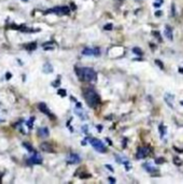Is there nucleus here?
<instances>
[{
	"label": "nucleus",
	"mask_w": 183,
	"mask_h": 184,
	"mask_svg": "<svg viewBox=\"0 0 183 184\" xmlns=\"http://www.w3.org/2000/svg\"><path fill=\"white\" fill-rule=\"evenodd\" d=\"M48 13H55L57 15H67L70 13V8L69 7H66V6H63V7H55L53 9H50L45 12V14Z\"/></svg>",
	"instance_id": "obj_3"
},
{
	"label": "nucleus",
	"mask_w": 183,
	"mask_h": 184,
	"mask_svg": "<svg viewBox=\"0 0 183 184\" xmlns=\"http://www.w3.org/2000/svg\"><path fill=\"white\" fill-rule=\"evenodd\" d=\"M38 135H39L40 137H42V138H47V137H49V135H50L49 128H48V127H42V128H40L39 130H38Z\"/></svg>",
	"instance_id": "obj_12"
},
{
	"label": "nucleus",
	"mask_w": 183,
	"mask_h": 184,
	"mask_svg": "<svg viewBox=\"0 0 183 184\" xmlns=\"http://www.w3.org/2000/svg\"><path fill=\"white\" fill-rule=\"evenodd\" d=\"M23 146H25L26 149L28 150L29 152H35V150H34L33 145H31V144H29V143H27V142H24V143H23Z\"/></svg>",
	"instance_id": "obj_20"
},
{
	"label": "nucleus",
	"mask_w": 183,
	"mask_h": 184,
	"mask_svg": "<svg viewBox=\"0 0 183 184\" xmlns=\"http://www.w3.org/2000/svg\"><path fill=\"white\" fill-rule=\"evenodd\" d=\"M2 177H3V173L0 172V183H2Z\"/></svg>",
	"instance_id": "obj_34"
},
{
	"label": "nucleus",
	"mask_w": 183,
	"mask_h": 184,
	"mask_svg": "<svg viewBox=\"0 0 183 184\" xmlns=\"http://www.w3.org/2000/svg\"><path fill=\"white\" fill-rule=\"evenodd\" d=\"M83 132L84 133H87L88 132V127L86 126V125H85V126H83Z\"/></svg>",
	"instance_id": "obj_30"
},
{
	"label": "nucleus",
	"mask_w": 183,
	"mask_h": 184,
	"mask_svg": "<svg viewBox=\"0 0 183 184\" xmlns=\"http://www.w3.org/2000/svg\"><path fill=\"white\" fill-rule=\"evenodd\" d=\"M103 29L104 30H112L113 29V25L112 24H107L103 26Z\"/></svg>",
	"instance_id": "obj_25"
},
{
	"label": "nucleus",
	"mask_w": 183,
	"mask_h": 184,
	"mask_svg": "<svg viewBox=\"0 0 183 184\" xmlns=\"http://www.w3.org/2000/svg\"><path fill=\"white\" fill-rule=\"evenodd\" d=\"M109 181H110V183H113V184L116 182V180H115V179H114V178H112V177H110V178H109Z\"/></svg>",
	"instance_id": "obj_31"
},
{
	"label": "nucleus",
	"mask_w": 183,
	"mask_h": 184,
	"mask_svg": "<svg viewBox=\"0 0 183 184\" xmlns=\"http://www.w3.org/2000/svg\"><path fill=\"white\" fill-rule=\"evenodd\" d=\"M150 152H151V149L149 146L139 147V150H138V152H137V154H136V157L138 159H142V158L146 157V156L150 154Z\"/></svg>",
	"instance_id": "obj_5"
},
{
	"label": "nucleus",
	"mask_w": 183,
	"mask_h": 184,
	"mask_svg": "<svg viewBox=\"0 0 183 184\" xmlns=\"http://www.w3.org/2000/svg\"><path fill=\"white\" fill-rule=\"evenodd\" d=\"M164 34H165V37H166L169 41H172L173 40V34H172V29H171V27L167 25V26H165V31H164Z\"/></svg>",
	"instance_id": "obj_11"
},
{
	"label": "nucleus",
	"mask_w": 183,
	"mask_h": 184,
	"mask_svg": "<svg viewBox=\"0 0 183 184\" xmlns=\"http://www.w3.org/2000/svg\"><path fill=\"white\" fill-rule=\"evenodd\" d=\"M53 85H54V86H56V85H59V80H57L55 83H53Z\"/></svg>",
	"instance_id": "obj_35"
},
{
	"label": "nucleus",
	"mask_w": 183,
	"mask_h": 184,
	"mask_svg": "<svg viewBox=\"0 0 183 184\" xmlns=\"http://www.w3.org/2000/svg\"><path fill=\"white\" fill-rule=\"evenodd\" d=\"M57 94L60 97H66L67 96V92L65 91V89H63V88H59L58 91H57Z\"/></svg>",
	"instance_id": "obj_21"
},
{
	"label": "nucleus",
	"mask_w": 183,
	"mask_h": 184,
	"mask_svg": "<svg viewBox=\"0 0 183 184\" xmlns=\"http://www.w3.org/2000/svg\"><path fill=\"white\" fill-rule=\"evenodd\" d=\"M38 108H39V110L42 112V113H44V114H47V115H49L51 119H54V115H52V113H51V111L49 110V108H48V106L44 104V102H40V104L38 105Z\"/></svg>",
	"instance_id": "obj_8"
},
{
	"label": "nucleus",
	"mask_w": 183,
	"mask_h": 184,
	"mask_svg": "<svg viewBox=\"0 0 183 184\" xmlns=\"http://www.w3.org/2000/svg\"><path fill=\"white\" fill-rule=\"evenodd\" d=\"M173 150L176 152H178V153H183V149H179L178 146H173Z\"/></svg>",
	"instance_id": "obj_28"
},
{
	"label": "nucleus",
	"mask_w": 183,
	"mask_h": 184,
	"mask_svg": "<svg viewBox=\"0 0 183 184\" xmlns=\"http://www.w3.org/2000/svg\"><path fill=\"white\" fill-rule=\"evenodd\" d=\"M75 73L79 80L84 82H92L97 79V73L92 68H75Z\"/></svg>",
	"instance_id": "obj_1"
},
{
	"label": "nucleus",
	"mask_w": 183,
	"mask_h": 184,
	"mask_svg": "<svg viewBox=\"0 0 183 184\" xmlns=\"http://www.w3.org/2000/svg\"><path fill=\"white\" fill-rule=\"evenodd\" d=\"M40 150L45 152V153H53L54 149H53V145L49 142H42L40 144Z\"/></svg>",
	"instance_id": "obj_7"
},
{
	"label": "nucleus",
	"mask_w": 183,
	"mask_h": 184,
	"mask_svg": "<svg viewBox=\"0 0 183 184\" xmlns=\"http://www.w3.org/2000/svg\"><path fill=\"white\" fill-rule=\"evenodd\" d=\"M161 15H162V12H161V11L155 12V16H161Z\"/></svg>",
	"instance_id": "obj_33"
},
{
	"label": "nucleus",
	"mask_w": 183,
	"mask_h": 184,
	"mask_svg": "<svg viewBox=\"0 0 183 184\" xmlns=\"http://www.w3.org/2000/svg\"><path fill=\"white\" fill-rule=\"evenodd\" d=\"M34 121H35V118H31L28 122H27V125H28L29 128H33V124H34Z\"/></svg>",
	"instance_id": "obj_26"
},
{
	"label": "nucleus",
	"mask_w": 183,
	"mask_h": 184,
	"mask_svg": "<svg viewBox=\"0 0 183 184\" xmlns=\"http://www.w3.org/2000/svg\"><path fill=\"white\" fill-rule=\"evenodd\" d=\"M143 167H144V169L146 170V171H149V172H153L154 170H155V169L152 167V166H151V164H144Z\"/></svg>",
	"instance_id": "obj_18"
},
{
	"label": "nucleus",
	"mask_w": 183,
	"mask_h": 184,
	"mask_svg": "<svg viewBox=\"0 0 183 184\" xmlns=\"http://www.w3.org/2000/svg\"><path fill=\"white\" fill-rule=\"evenodd\" d=\"M164 99L166 101V104L170 108L173 107V101H175V96L173 95H171V94H169V93H166L164 96Z\"/></svg>",
	"instance_id": "obj_10"
},
{
	"label": "nucleus",
	"mask_w": 183,
	"mask_h": 184,
	"mask_svg": "<svg viewBox=\"0 0 183 184\" xmlns=\"http://www.w3.org/2000/svg\"><path fill=\"white\" fill-rule=\"evenodd\" d=\"M81 161V157L78 154L71 153L67 156V163L68 164H79Z\"/></svg>",
	"instance_id": "obj_6"
},
{
	"label": "nucleus",
	"mask_w": 183,
	"mask_h": 184,
	"mask_svg": "<svg viewBox=\"0 0 183 184\" xmlns=\"http://www.w3.org/2000/svg\"><path fill=\"white\" fill-rule=\"evenodd\" d=\"M172 161H173V165L178 166V167H180V166L183 165V160H182V158L179 157V156H173Z\"/></svg>",
	"instance_id": "obj_14"
},
{
	"label": "nucleus",
	"mask_w": 183,
	"mask_h": 184,
	"mask_svg": "<svg viewBox=\"0 0 183 184\" xmlns=\"http://www.w3.org/2000/svg\"><path fill=\"white\" fill-rule=\"evenodd\" d=\"M24 1H28V0H24Z\"/></svg>",
	"instance_id": "obj_42"
},
{
	"label": "nucleus",
	"mask_w": 183,
	"mask_h": 184,
	"mask_svg": "<svg viewBox=\"0 0 183 184\" xmlns=\"http://www.w3.org/2000/svg\"><path fill=\"white\" fill-rule=\"evenodd\" d=\"M28 163L29 164L31 163V164H35V165H39V164L42 163V156H41L40 154H38V153H35L30 157V159L28 160Z\"/></svg>",
	"instance_id": "obj_9"
},
{
	"label": "nucleus",
	"mask_w": 183,
	"mask_h": 184,
	"mask_svg": "<svg viewBox=\"0 0 183 184\" xmlns=\"http://www.w3.org/2000/svg\"><path fill=\"white\" fill-rule=\"evenodd\" d=\"M154 61H155V65L158 66V67H159V69H161V70H164V69H165V66H164V64L162 62V60H159V59H155Z\"/></svg>",
	"instance_id": "obj_19"
},
{
	"label": "nucleus",
	"mask_w": 183,
	"mask_h": 184,
	"mask_svg": "<svg viewBox=\"0 0 183 184\" xmlns=\"http://www.w3.org/2000/svg\"><path fill=\"white\" fill-rule=\"evenodd\" d=\"M90 144L93 145V147L97 152H100V153H106L107 152L106 145L100 140H98V139H90Z\"/></svg>",
	"instance_id": "obj_4"
},
{
	"label": "nucleus",
	"mask_w": 183,
	"mask_h": 184,
	"mask_svg": "<svg viewBox=\"0 0 183 184\" xmlns=\"http://www.w3.org/2000/svg\"><path fill=\"white\" fill-rule=\"evenodd\" d=\"M84 98L85 101L90 108H96L100 104V96L96 93L94 89H87L84 93Z\"/></svg>",
	"instance_id": "obj_2"
},
{
	"label": "nucleus",
	"mask_w": 183,
	"mask_h": 184,
	"mask_svg": "<svg viewBox=\"0 0 183 184\" xmlns=\"http://www.w3.org/2000/svg\"><path fill=\"white\" fill-rule=\"evenodd\" d=\"M43 72L44 73H52L53 72V67L50 62H45L43 66Z\"/></svg>",
	"instance_id": "obj_13"
},
{
	"label": "nucleus",
	"mask_w": 183,
	"mask_h": 184,
	"mask_svg": "<svg viewBox=\"0 0 183 184\" xmlns=\"http://www.w3.org/2000/svg\"><path fill=\"white\" fill-rule=\"evenodd\" d=\"M171 13H172L173 16L176 15V8H175V4H173V3H172V6H171Z\"/></svg>",
	"instance_id": "obj_29"
},
{
	"label": "nucleus",
	"mask_w": 183,
	"mask_h": 184,
	"mask_svg": "<svg viewBox=\"0 0 183 184\" xmlns=\"http://www.w3.org/2000/svg\"><path fill=\"white\" fill-rule=\"evenodd\" d=\"M180 104H181V105H182V106H183V101H182V100H181V101H180Z\"/></svg>",
	"instance_id": "obj_39"
},
{
	"label": "nucleus",
	"mask_w": 183,
	"mask_h": 184,
	"mask_svg": "<svg viewBox=\"0 0 183 184\" xmlns=\"http://www.w3.org/2000/svg\"><path fill=\"white\" fill-rule=\"evenodd\" d=\"M80 178L81 179H87V178H90V174L87 172H84L83 174H80Z\"/></svg>",
	"instance_id": "obj_27"
},
{
	"label": "nucleus",
	"mask_w": 183,
	"mask_h": 184,
	"mask_svg": "<svg viewBox=\"0 0 183 184\" xmlns=\"http://www.w3.org/2000/svg\"><path fill=\"white\" fill-rule=\"evenodd\" d=\"M25 48L27 51H34L37 48V43L36 42H31V43H28L25 45Z\"/></svg>",
	"instance_id": "obj_16"
},
{
	"label": "nucleus",
	"mask_w": 183,
	"mask_h": 184,
	"mask_svg": "<svg viewBox=\"0 0 183 184\" xmlns=\"http://www.w3.org/2000/svg\"><path fill=\"white\" fill-rule=\"evenodd\" d=\"M136 1H141V0H136Z\"/></svg>",
	"instance_id": "obj_41"
},
{
	"label": "nucleus",
	"mask_w": 183,
	"mask_h": 184,
	"mask_svg": "<svg viewBox=\"0 0 183 184\" xmlns=\"http://www.w3.org/2000/svg\"><path fill=\"white\" fill-rule=\"evenodd\" d=\"M118 1H124V0H118Z\"/></svg>",
	"instance_id": "obj_40"
},
{
	"label": "nucleus",
	"mask_w": 183,
	"mask_h": 184,
	"mask_svg": "<svg viewBox=\"0 0 183 184\" xmlns=\"http://www.w3.org/2000/svg\"><path fill=\"white\" fill-rule=\"evenodd\" d=\"M165 161H166V159H165L164 157H157V158H155V164H156V165L164 164Z\"/></svg>",
	"instance_id": "obj_22"
},
{
	"label": "nucleus",
	"mask_w": 183,
	"mask_h": 184,
	"mask_svg": "<svg viewBox=\"0 0 183 184\" xmlns=\"http://www.w3.org/2000/svg\"><path fill=\"white\" fill-rule=\"evenodd\" d=\"M153 35H154V37H155V38H157V39H158V41H159V42H162V41H163L162 38H161V35H159L158 31H153Z\"/></svg>",
	"instance_id": "obj_23"
},
{
	"label": "nucleus",
	"mask_w": 183,
	"mask_h": 184,
	"mask_svg": "<svg viewBox=\"0 0 183 184\" xmlns=\"http://www.w3.org/2000/svg\"><path fill=\"white\" fill-rule=\"evenodd\" d=\"M159 131H161V137L163 138L164 133H166V128H164L163 125H161V126H159Z\"/></svg>",
	"instance_id": "obj_24"
},
{
	"label": "nucleus",
	"mask_w": 183,
	"mask_h": 184,
	"mask_svg": "<svg viewBox=\"0 0 183 184\" xmlns=\"http://www.w3.org/2000/svg\"><path fill=\"white\" fill-rule=\"evenodd\" d=\"M106 167H107V168H108L109 170H111V171H112V172L114 171V170H113V168H112V167H111V166H110V165H106Z\"/></svg>",
	"instance_id": "obj_32"
},
{
	"label": "nucleus",
	"mask_w": 183,
	"mask_h": 184,
	"mask_svg": "<svg viewBox=\"0 0 183 184\" xmlns=\"http://www.w3.org/2000/svg\"><path fill=\"white\" fill-rule=\"evenodd\" d=\"M98 129H99V131H101V129H102V127H101V126H98Z\"/></svg>",
	"instance_id": "obj_38"
},
{
	"label": "nucleus",
	"mask_w": 183,
	"mask_h": 184,
	"mask_svg": "<svg viewBox=\"0 0 183 184\" xmlns=\"http://www.w3.org/2000/svg\"><path fill=\"white\" fill-rule=\"evenodd\" d=\"M77 108H82V106H81L80 102H78V104H77Z\"/></svg>",
	"instance_id": "obj_37"
},
{
	"label": "nucleus",
	"mask_w": 183,
	"mask_h": 184,
	"mask_svg": "<svg viewBox=\"0 0 183 184\" xmlns=\"http://www.w3.org/2000/svg\"><path fill=\"white\" fill-rule=\"evenodd\" d=\"M179 72L180 73H183V68H182V67H180V68H179Z\"/></svg>",
	"instance_id": "obj_36"
},
{
	"label": "nucleus",
	"mask_w": 183,
	"mask_h": 184,
	"mask_svg": "<svg viewBox=\"0 0 183 184\" xmlns=\"http://www.w3.org/2000/svg\"><path fill=\"white\" fill-rule=\"evenodd\" d=\"M132 53L136 54V55H139V56H142L143 55L142 50H141V48H139V47H134V48H132Z\"/></svg>",
	"instance_id": "obj_17"
},
{
	"label": "nucleus",
	"mask_w": 183,
	"mask_h": 184,
	"mask_svg": "<svg viewBox=\"0 0 183 184\" xmlns=\"http://www.w3.org/2000/svg\"><path fill=\"white\" fill-rule=\"evenodd\" d=\"M82 54H83V55H86V56H94L95 51H94V48H88L87 47V48H84Z\"/></svg>",
	"instance_id": "obj_15"
}]
</instances>
